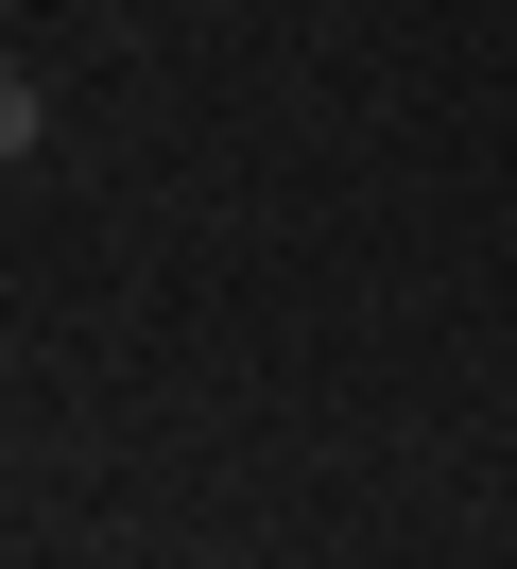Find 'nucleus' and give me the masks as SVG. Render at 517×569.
<instances>
[{"label": "nucleus", "mask_w": 517, "mask_h": 569, "mask_svg": "<svg viewBox=\"0 0 517 569\" xmlns=\"http://www.w3.org/2000/svg\"><path fill=\"white\" fill-rule=\"evenodd\" d=\"M52 139V104H34V70H0V156H34Z\"/></svg>", "instance_id": "f257e3e1"}]
</instances>
